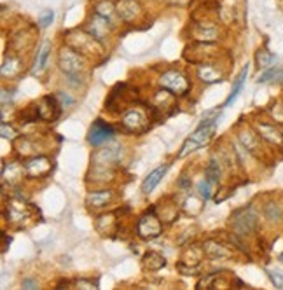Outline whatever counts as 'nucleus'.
<instances>
[{"label": "nucleus", "instance_id": "obj_17", "mask_svg": "<svg viewBox=\"0 0 283 290\" xmlns=\"http://www.w3.org/2000/svg\"><path fill=\"white\" fill-rule=\"evenodd\" d=\"M198 190H200V196L203 198L204 201L210 200V196H212V182L208 178H203L200 184H198Z\"/></svg>", "mask_w": 283, "mask_h": 290}, {"label": "nucleus", "instance_id": "obj_1", "mask_svg": "<svg viewBox=\"0 0 283 290\" xmlns=\"http://www.w3.org/2000/svg\"><path fill=\"white\" fill-rule=\"evenodd\" d=\"M217 121L218 119H210V116L203 118L200 128H198L196 132L186 140V144L182 145V150L178 152V158H186L189 152L198 150V148H201L204 144L210 142V138L215 133V128H217Z\"/></svg>", "mask_w": 283, "mask_h": 290}, {"label": "nucleus", "instance_id": "obj_13", "mask_svg": "<svg viewBox=\"0 0 283 290\" xmlns=\"http://www.w3.org/2000/svg\"><path fill=\"white\" fill-rule=\"evenodd\" d=\"M198 76H200V79L203 82H208V84L220 80V74H218V70H215L214 65H201L200 70H198Z\"/></svg>", "mask_w": 283, "mask_h": 290}, {"label": "nucleus", "instance_id": "obj_14", "mask_svg": "<svg viewBox=\"0 0 283 290\" xmlns=\"http://www.w3.org/2000/svg\"><path fill=\"white\" fill-rule=\"evenodd\" d=\"M49 51H51V44L49 42H44L42 48L38 49L37 52V58H35V72H42L46 68V63H48V58H49Z\"/></svg>", "mask_w": 283, "mask_h": 290}, {"label": "nucleus", "instance_id": "obj_15", "mask_svg": "<svg viewBox=\"0 0 283 290\" xmlns=\"http://www.w3.org/2000/svg\"><path fill=\"white\" fill-rule=\"evenodd\" d=\"M256 60H257V65L266 68V66H270L271 62H273V54H271L270 51H266V49H260V51H257Z\"/></svg>", "mask_w": 283, "mask_h": 290}, {"label": "nucleus", "instance_id": "obj_18", "mask_svg": "<svg viewBox=\"0 0 283 290\" xmlns=\"http://www.w3.org/2000/svg\"><path fill=\"white\" fill-rule=\"evenodd\" d=\"M52 20H54V12H52L51 9L44 10V12L40 14V18H38V26H40V28H48L49 24L52 23Z\"/></svg>", "mask_w": 283, "mask_h": 290}, {"label": "nucleus", "instance_id": "obj_5", "mask_svg": "<svg viewBox=\"0 0 283 290\" xmlns=\"http://www.w3.org/2000/svg\"><path fill=\"white\" fill-rule=\"evenodd\" d=\"M148 119L140 108H132V110H126L122 116V126L124 130L132 133H142L148 128Z\"/></svg>", "mask_w": 283, "mask_h": 290}, {"label": "nucleus", "instance_id": "obj_8", "mask_svg": "<svg viewBox=\"0 0 283 290\" xmlns=\"http://www.w3.org/2000/svg\"><path fill=\"white\" fill-rule=\"evenodd\" d=\"M26 173L30 176H46L51 172V162L46 158H35L26 162Z\"/></svg>", "mask_w": 283, "mask_h": 290}, {"label": "nucleus", "instance_id": "obj_4", "mask_svg": "<svg viewBox=\"0 0 283 290\" xmlns=\"http://www.w3.org/2000/svg\"><path fill=\"white\" fill-rule=\"evenodd\" d=\"M136 229H138V234L142 238L145 240H152L156 238V236L161 234L162 228H161V222H159V218L154 215V212H147V214L144 215V217L138 220V226H136Z\"/></svg>", "mask_w": 283, "mask_h": 290}, {"label": "nucleus", "instance_id": "obj_7", "mask_svg": "<svg viewBox=\"0 0 283 290\" xmlns=\"http://www.w3.org/2000/svg\"><path fill=\"white\" fill-rule=\"evenodd\" d=\"M234 229L240 234H246L256 228V215L252 210H242L234 215Z\"/></svg>", "mask_w": 283, "mask_h": 290}, {"label": "nucleus", "instance_id": "obj_11", "mask_svg": "<svg viewBox=\"0 0 283 290\" xmlns=\"http://www.w3.org/2000/svg\"><path fill=\"white\" fill-rule=\"evenodd\" d=\"M246 76H248V65H246V66H243V70H242V72H240V76L236 77L234 84H232V90H231V93H229L228 100H226L224 107H229V105H231L232 102H234L236 98H238V94H240V91H242L243 82H245Z\"/></svg>", "mask_w": 283, "mask_h": 290}, {"label": "nucleus", "instance_id": "obj_21", "mask_svg": "<svg viewBox=\"0 0 283 290\" xmlns=\"http://www.w3.org/2000/svg\"><path fill=\"white\" fill-rule=\"evenodd\" d=\"M260 130H264V132H270V126H260ZM274 132H276V130L271 128V133H274ZM274 135H280V133H274ZM266 138H270L271 142H276V144L282 142V136H271V135H268Z\"/></svg>", "mask_w": 283, "mask_h": 290}, {"label": "nucleus", "instance_id": "obj_22", "mask_svg": "<svg viewBox=\"0 0 283 290\" xmlns=\"http://www.w3.org/2000/svg\"><path fill=\"white\" fill-rule=\"evenodd\" d=\"M276 79H278V80H283V66H282V68H278V76H276Z\"/></svg>", "mask_w": 283, "mask_h": 290}, {"label": "nucleus", "instance_id": "obj_12", "mask_svg": "<svg viewBox=\"0 0 283 290\" xmlns=\"http://www.w3.org/2000/svg\"><path fill=\"white\" fill-rule=\"evenodd\" d=\"M110 190H93L88 194V204L90 206H105L110 201Z\"/></svg>", "mask_w": 283, "mask_h": 290}, {"label": "nucleus", "instance_id": "obj_2", "mask_svg": "<svg viewBox=\"0 0 283 290\" xmlns=\"http://www.w3.org/2000/svg\"><path fill=\"white\" fill-rule=\"evenodd\" d=\"M161 86L166 91H172L173 94H186L190 90V82L182 72L170 70V72L161 76Z\"/></svg>", "mask_w": 283, "mask_h": 290}, {"label": "nucleus", "instance_id": "obj_23", "mask_svg": "<svg viewBox=\"0 0 283 290\" xmlns=\"http://www.w3.org/2000/svg\"><path fill=\"white\" fill-rule=\"evenodd\" d=\"M282 260H283V254H282Z\"/></svg>", "mask_w": 283, "mask_h": 290}, {"label": "nucleus", "instance_id": "obj_19", "mask_svg": "<svg viewBox=\"0 0 283 290\" xmlns=\"http://www.w3.org/2000/svg\"><path fill=\"white\" fill-rule=\"evenodd\" d=\"M268 273H270V278L274 284V287L283 288V273L282 271H268Z\"/></svg>", "mask_w": 283, "mask_h": 290}, {"label": "nucleus", "instance_id": "obj_9", "mask_svg": "<svg viewBox=\"0 0 283 290\" xmlns=\"http://www.w3.org/2000/svg\"><path fill=\"white\" fill-rule=\"evenodd\" d=\"M140 4L138 0H119L118 4V12L124 21H133L136 14L140 12Z\"/></svg>", "mask_w": 283, "mask_h": 290}, {"label": "nucleus", "instance_id": "obj_16", "mask_svg": "<svg viewBox=\"0 0 283 290\" xmlns=\"http://www.w3.org/2000/svg\"><path fill=\"white\" fill-rule=\"evenodd\" d=\"M218 176H220V168H218V162L210 161V164L206 166V178L212 184L218 182Z\"/></svg>", "mask_w": 283, "mask_h": 290}, {"label": "nucleus", "instance_id": "obj_3", "mask_svg": "<svg viewBox=\"0 0 283 290\" xmlns=\"http://www.w3.org/2000/svg\"><path fill=\"white\" fill-rule=\"evenodd\" d=\"M60 65H62V70L70 79H76L80 70H82V60L76 51L65 48L62 51V54H60Z\"/></svg>", "mask_w": 283, "mask_h": 290}, {"label": "nucleus", "instance_id": "obj_20", "mask_svg": "<svg viewBox=\"0 0 283 290\" xmlns=\"http://www.w3.org/2000/svg\"><path fill=\"white\" fill-rule=\"evenodd\" d=\"M276 76H278V68L276 66H273V68L266 70V72L260 76L259 82H268V80H271V79H276Z\"/></svg>", "mask_w": 283, "mask_h": 290}, {"label": "nucleus", "instance_id": "obj_6", "mask_svg": "<svg viewBox=\"0 0 283 290\" xmlns=\"http://www.w3.org/2000/svg\"><path fill=\"white\" fill-rule=\"evenodd\" d=\"M112 138H114V130H112V126L107 124L105 121H102V119L94 121V124L91 126V130H90V136H88L90 144L93 145V147H98V145L108 142V140H112Z\"/></svg>", "mask_w": 283, "mask_h": 290}, {"label": "nucleus", "instance_id": "obj_10", "mask_svg": "<svg viewBox=\"0 0 283 290\" xmlns=\"http://www.w3.org/2000/svg\"><path fill=\"white\" fill-rule=\"evenodd\" d=\"M166 170H168V164L159 166V168H156L154 172L148 173L147 178H145L144 182H142V192H144V194H150L152 190L156 189V186H158V184L161 182L162 176H164Z\"/></svg>", "mask_w": 283, "mask_h": 290}]
</instances>
